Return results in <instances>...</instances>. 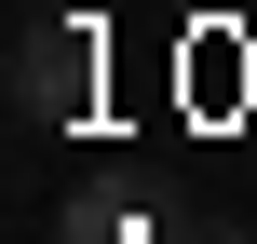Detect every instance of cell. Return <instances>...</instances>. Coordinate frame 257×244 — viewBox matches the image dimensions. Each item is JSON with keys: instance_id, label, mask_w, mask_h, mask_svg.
<instances>
[{"instance_id": "6da1fadb", "label": "cell", "mask_w": 257, "mask_h": 244, "mask_svg": "<svg viewBox=\"0 0 257 244\" xmlns=\"http://www.w3.org/2000/svg\"><path fill=\"white\" fill-rule=\"evenodd\" d=\"M81 95H95V27L41 14V27L14 41V122H27V136H54V122H81Z\"/></svg>"}]
</instances>
